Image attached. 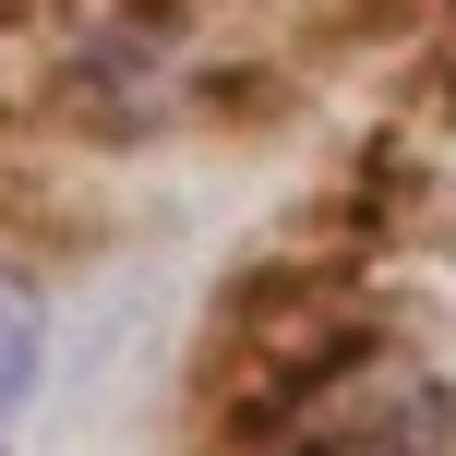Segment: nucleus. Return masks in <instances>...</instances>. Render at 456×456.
Here are the masks:
<instances>
[{"mask_svg": "<svg viewBox=\"0 0 456 456\" xmlns=\"http://www.w3.org/2000/svg\"><path fill=\"white\" fill-rule=\"evenodd\" d=\"M37 361H48V313L24 276H0V433L24 420V396H37Z\"/></svg>", "mask_w": 456, "mask_h": 456, "instance_id": "obj_1", "label": "nucleus"}]
</instances>
